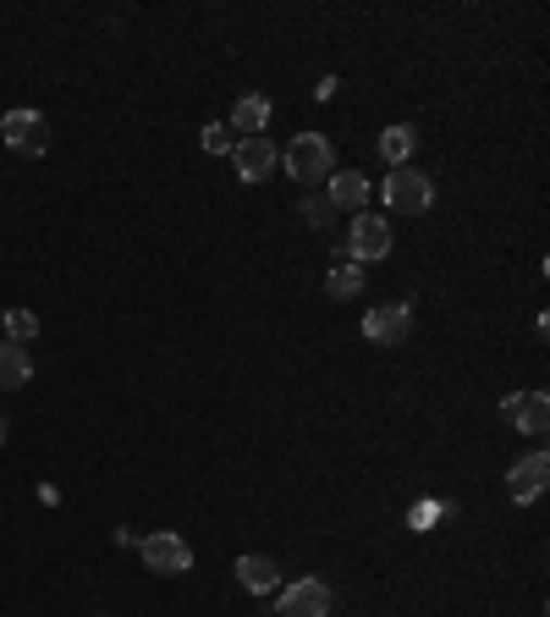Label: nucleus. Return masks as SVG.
Masks as SVG:
<instances>
[{
    "label": "nucleus",
    "instance_id": "obj_1",
    "mask_svg": "<svg viewBox=\"0 0 550 617\" xmlns=\"http://www.w3.org/2000/svg\"><path fill=\"white\" fill-rule=\"evenodd\" d=\"M282 165L298 188H314V183H330L336 176V149L325 133H298L287 149H282Z\"/></svg>",
    "mask_w": 550,
    "mask_h": 617
},
{
    "label": "nucleus",
    "instance_id": "obj_22",
    "mask_svg": "<svg viewBox=\"0 0 550 617\" xmlns=\"http://www.w3.org/2000/svg\"><path fill=\"white\" fill-rule=\"evenodd\" d=\"M7 435H12V419H7V408H0V447H7Z\"/></svg>",
    "mask_w": 550,
    "mask_h": 617
},
{
    "label": "nucleus",
    "instance_id": "obj_19",
    "mask_svg": "<svg viewBox=\"0 0 550 617\" xmlns=\"http://www.w3.org/2000/svg\"><path fill=\"white\" fill-rule=\"evenodd\" d=\"M199 149H204V155H232V149H237V133H232L226 122H210V127L199 133Z\"/></svg>",
    "mask_w": 550,
    "mask_h": 617
},
{
    "label": "nucleus",
    "instance_id": "obj_7",
    "mask_svg": "<svg viewBox=\"0 0 550 617\" xmlns=\"http://www.w3.org/2000/svg\"><path fill=\"white\" fill-rule=\"evenodd\" d=\"M413 331V309L408 304H380V309H363V336L375 347H397Z\"/></svg>",
    "mask_w": 550,
    "mask_h": 617
},
{
    "label": "nucleus",
    "instance_id": "obj_17",
    "mask_svg": "<svg viewBox=\"0 0 550 617\" xmlns=\"http://www.w3.org/2000/svg\"><path fill=\"white\" fill-rule=\"evenodd\" d=\"M0 331H7V342L28 347V342L39 336V314H34V309H0Z\"/></svg>",
    "mask_w": 550,
    "mask_h": 617
},
{
    "label": "nucleus",
    "instance_id": "obj_10",
    "mask_svg": "<svg viewBox=\"0 0 550 617\" xmlns=\"http://www.w3.org/2000/svg\"><path fill=\"white\" fill-rule=\"evenodd\" d=\"M232 165H237V176L242 183H264V176L282 165V149H275L270 138H237V149H232Z\"/></svg>",
    "mask_w": 550,
    "mask_h": 617
},
{
    "label": "nucleus",
    "instance_id": "obj_14",
    "mask_svg": "<svg viewBox=\"0 0 550 617\" xmlns=\"http://www.w3.org/2000/svg\"><path fill=\"white\" fill-rule=\"evenodd\" d=\"M34 381V353L17 342H0V392H17Z\"/></svg>",
    "mask_w": 550,
    "mask_h": 617
},
{
    "label": "nucleus",
    "instance_id": "obj_3",
    "mask_svg": "<svg viewBox=\"0 0 550 617\" xmlns=\"http://www.w3.org/2000/svg\"><path fill=\"white\" fill-rule=\"evenodd\" d=\"M138 557H143L149 573H165V579H176V573L193 568V546L182 541L176 529H154V535H143V541H138Z\"/></svg>",
    "mask_w": 550,
    "mask_h": 617
},
{
    "label": "nucleus",
    "instance_id": "obj_2",
    "mask_svg": "<svg viewBox=\"0 0 550 617\" xmlns=\"http://www.w3.org/2000/svg\"><path fill=\"white\" fill-rule=\"evenodd\" d=\"M380 199H386L391 215H424L435 205V183H429L418 165H397L386 183H380Z\"/></svg>",
    "mask_w": 550,
    "mask_h": 617
},
{
    "label": "nucleus",
    "instance_id": "obj_6",
    "mask_svg": "<svg viewBox=\"0 0 550 617\" xmlns=\"http://www.w3.org/2000/svg\"><path fill=\"white\" fill-rule=\"evenodd\" d=\"M0 138H7V149L12 155H45L50 149V122L39 116V111H7L0 116Z\"/></svg>",
    "mask_w": 550,
    "mask_h": 617
},
{
    "label": "nucleus",
    "instance_id": "obj_16",
    "mask_svg": "<svg viewBox=\"0 0 550 617\" xmlns=\"http://www.w3.org/2000/svg\"><path fill=\"white\" fill-rule=\"evenodd\" d=\"M325 293L341 304V298H358L363 293V264H352L341 248H336V259H330V276H325Z\"/></svg>",
    "mask_w": 550,
    "mask_h": 617
},
{
    "label": "nucleus",
    "instance_id": "obj_5",
    "mask_svg": "<svg viewBox=\"0 0 550 617\" xmlns=\"http://www.w3.org/2000/svg\"><path fill=\"white\" fill-rule=\"evenodd\" d=\"M275 617H330V584L325 579H298L275 590Z\"/></svg>",
    "mask_w": 550,
    "mask_h": 617
},
{
    "label": "nucleus",
    "instance_id": "obj_12",
    "mask_svg": "<svg viewBox=\"0 0 550 617\" xmlns=\"http://www.w3.org/2000/svg\"><path fill=\"white\" fill-rule=\"evenodd\" d=\"M237 584L248 590V595H275V590H282V568H275V557H237Z\"/></svg>",
    "mask_w": 550,
    "mask_h": 617
},
{
    "label": "nucleus",
    "instance_id": "obj_13",
    "mask_svg": "<svg viewBox=\"0 0 550 617\" xmlns=\"http://www.w3.org/2000/svg\"><path fill=\"white\" fill-rule=\"evenodd\" d=\"M270 116H275V106L264 100V95H242L237 106H232V133L237 138H264V127H270Z\"/></svg>",
    "mask_w": 550,
    "mask_h": 617
},
{
    "label": "nucleus",
    "instance_id": "obj_8",
    "mask_svg": "<svg viewBox=\"0 0 550 617\" xmlns=\"http://www.w3.org/2000/svg\"><path fill=\"white\" fill-rule=\"evenodd\" d=\"M501 419H507L512 430H523V435H545V424H550V397H545V392H512V397H501Z\"/></svg>",
    "mask_w": 550,
    "mask_h": 617
},
{
    "label": "nucleus",
    "instance_id": "obj_21",
    "mask_svg": "<svg viewBox=\"0 0 550 617\" xmlns=\"http://www.w3.org/2000/svg\"><path fill=\"white\" fill-rule=\"evenodd\" d=\"M336 88H341L336 77H320V83H314V100H320V106H325V100H336Z\"/></svg>",
    "mask_w": 550,
    "mask_h": 617
},
{
    "label": "nucleus",
    "instance_id": "obj_20",
    "mask_svg": "<svg viewBox=\"0 0 550 617\" xmlns=\"http://www.w3.org/2000/svg\"><path fill=\"white\" fill-rule=\"evenodd\" d=\"M298 215H303L309 226H330V215H336V210H330V199H303V205H298Z\"/></svg>",
    "mask_w": 550,
    "mask_h": 617
},
{
    "label": "nucleus",
    "instance_id": "obj_9",
    "mask_svg": "<svg viewBox=\"0 0 550 617\" xmlns=\"http://www.w3.org/2000/svg\"><path fill=\"white\" fill-rule=\"evenodd\" d=\"M545 480H550V458H545V453H523V458L507 469V491H512L517 507L539 502V496H545Z\"/></svg>",
    "mask_w": 550,
    "mask_h": 617
},
{
    "label": "nucleus",
    "instance_id": "obj_11",
    "mask_svg": "<svg viewBox=\"0 0 550 617\" xmlns=\"http://www.w3.org/2000/svg\"><path fill=\"white\" fill-rule=\"evenodd\" d=\"M325 199H330V210H352V215H363V210H370V199H375V183H370L363 171H341V176H330Z\"/></svg>",
    "mask_w": 550,
    "mask_h": 617
},
{
    "label": "nucleus",
    "instance_id": "obj_15",
    "mask_svg": "<svg viewBox=\"0 0 550 617\" xmlns=\"http://www.w3.org/2000/svg\"><path fill=\"white\" fill-rule=\"evenodd\" d=\"M413 155H418V127L397 122V127L380 133V160H386L391 171H397V165H413Z\"/></svg>",
    "mask_w": 550,
    "mask_h": 617
},
{
    "label": "nucleus",
    "instance_id": "obj_18",
    "mask_svg": "<svg viewBox=\"0 0 550 617\" xmlns=\"http://www.w3.org/2000/svg\"><path fill=\"white\" fill-rule=\"evenodd\" d=\"M446 513H457V502H435V496H424V502L408 507V529H413V535H429V529H435Z\"/></svg>",
    "mask_w": 550,
    "mask_h": 617
},
{
    "label": "nucleus",
    "instance_id": "obj_4",
    "mask_svg": "<svg viewBox=\"0 0 550 617\" xmlns=\"http://www.w3.org/2000/svg\"><path fill=\"white\" fill-rule=\"evenodd\" d=\"M391 243H397V237H391V221H386V215H370V210L352 215V226H347V259H352V264L386 259Z\"/></svg>",
    "mask_w": 550,
    "mask_h": 617
}]
</instances>
